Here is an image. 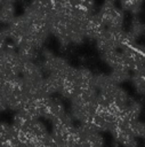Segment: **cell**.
Returning a JSON list of instances; mask_svg holds the SVG:
<instances>
[{
    "label": "cell",
    "instance_id": "cell-1",
    "mask_svg": "<svg viewBox=\"0 0 145 147\" xmlns=\"http://www.w3.org/2000/svg\"><path fill=\"white\" fill-rule=\"evenodd\" d=\"M97 15L106 29H123L124 13L121 8H118L114 2L104 1Z\"/></svg>",
    "mask_w": 145,
    "mask_h": 147
},
{
    "label": "cell",
    "instance_id": "cell-11",
    "mask_svg": "<svg viewBox=\"0 0 145 147\" xmlns=\"http://www.w3.org/2000/svg\"><path fill=\"white\" fill-rule=\"evenodd\" d=\"M144 33H145V32H144Z\"/></svg>",
    "mask_w": 145,
    "mask_h": 147
},
{
    "label": "cell",
    "instance_id": "cell-2",
    "mask_svg": "<svg viewBox=\"0 0 145 147\" xmlns=\"http://www.w3.org/2000/svg\"><path fill=\"white\" fill-rule=\"evenodd\" d=\"M105 25L103 24V22L100 21L99 16L96 14H92L89 16V18L87 20L86 24H84V36L87 39L90 40H96L104 31H105Z\"/></svg>",
    "mask_w": 145,
    "mask_h": 147
},
{
    "label": "cell",
    "instance_id": "cell-5",
    "mask_svg": "<svg viewBox=\"0 0 145 147\" xmlns=\"http://www.w3.org/2000/svg\"><path fill=\"white\" fill-rule=\"evenodd\" d=\"M108 76H110V78L112 79V82L114 84L120 85L121 83L130 80L131 72L128 69H124V68H116V69H112V71L108 74Z\"/></svg>",
    "mask_w": 145,
    "mask_h": 147
},
{
    "label": "cell",
    "instance_id": "cell-3",
    "mask_svg": "<svg viewBox=\"0 0 145 147\" xmlns=\"http://www.w3.org/2000/svg\"><path fill=\"white\" fill-rule=\"evenodd\" d=\"M15 3L8 0H2L0 3V24L8 25L15 18Z\"/></svg>",
    "mask_w": 145,
    "mask_h": 147
},
{
    "label": "cell",
    "instance_id": "cell-8",
    "mask_svg": "<svg viewBox=\"0 0 145 147\" xmlns=\"http://www.w3.org/2000/svg\"><path fill=\"white\" fill-rule=\"evenodd\" d=\"M8 39H9V36H8L7 26L0 29V49H3L6 47V45L8 42Z\"/></svg>",
    "mask_w": 145,
    "mask_h": 147
},
{
    "label": "cell",
    "instance_id": "cell-9",
    "mask_svg": "<svg viewBox=\"0 0 145 147\" xmlns=\"http://www.w3.org/2000/svg\"><path fill=\"white\" fill-rule=\"evenodd\" d=\"M40 55L42 56L43 60H49V59H51V57L55 56V54H54V52H53L51 49H49V48H45V47L40 51Z\"/></svg>",
    "mask_w": 145,
    "mask_h": 147
},
{
    "label": "cell",
    "instance_id": "cell-6",
    "mask_svg": "<svg viewBox=\"0 0 145 147\" xmlns=\"http://www.w3.org/2000/svg\"><path fill=\"white\" fill-rule=\"evenodd\" d=\"M143 1L144 0H120L121 9L124 11H129L132 15H137L142 9Z\"/></svg>",
    "mask_w": 145,
    "mask_h": 147
},
{
    "label": "cell",
    "instance_id": "cell-7",
    "mask_svg": "<svg viewBox=\"0 0 145 147\" xmlns=\"http://www.w3.org/2000/svg\"><path fill=\"white\" fill-rule=\"evenodd\" d=\"M128 31L137 39L138 37H140V36L145 32V24H143V23L135 16V17L132 18L131 23H130V28H129Z\"/></svg>",
    "mask_w": 145,
    "mask_h": 147
},
{
    "label": "cell",
    "instance_id": "cell-10",
    "mask_svg": "<svg viewBox=\"0 0 145 147\" xmlns=\"http://www.w3.org/2000/svg\"><path fill=\"white\" fill-rule=\"evenodd\" d=\"M105 1H107V2H115L116 0H105Z\"/></svg>",
    "mask_w": 145,
    "mask_h": 147
},
{
    "label": "cell",
    "instance_id": "cell-4",
    "mask_svg": "<svg viewBox=\"0 0 145 147\" xmlns=\"http://www.w3.org/2000/svg\"><path fill=\"white\" fill-rule=\"evenodd\" d=\"M17 54L19 55V57L23 61H32L35 62V60H38L40 53L39 51H37L35 48H33L31 45L24 42L19 47H17Z\"/></svg>",
    "mask_w": 145,
    "mask_h": 147
}]
</instances>
